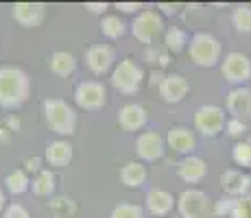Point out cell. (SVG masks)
<instances>
[{"label":"cell","instance_id":"obj_6","mask_svg":"<svg viewBox=\"0 0 251 218\" xmlns=\"http://www.w3.org/2000/svg\"><path fill=\"white\" fill-rule=\"evenodd\" d=\"M195 131H199L203 138H219L225 131V109L219 107V105H201L199 109L195 111Z\"/></svg>","mask_w":251,"mask_h":218},{"label":"cell","instance_id":"obj_22","mask_svg":"<svg viewBox=\"0 0 251 218\" xmlns=\"http://www.w3.org/2000/svg\"><path fill=\"white\" fill-rule=\"evenodd\" d=\"M48 68L57 76H70L76 70V57L68 50H55L48 57Z\"/></svg>","mask_w":251,"mask_h":218},{"label":"cell","instance_id":"obj_12","mask_svg":"<svg viewBox=\"0 0 251 218\" xmlns=\"http://www.w3.org/2000/svg\"><path fill=\"white\" fill-rule=\"evenodd\" d=\"M157 92H160L162 100H166V103H171V105H177V103H181V100H186V96L190 94V83H188V79L183 74H179V72H171V74L164 76Z\"/></svg>","mask_w":251,"mask_h":218},{"label":"cell","instance_id":"obj_18","mask_svg":"<svg viewBox=\"0 0 251 218\" xmlns=\"http://www.w3.org/2000/svg\"><path fill=\"white\" fill-rule=\"evenodd\" d=\"M72 157H75V146L68 140H52L46 144L44 151V162L50 168H66L70 166Z\"/></svg>","mask_w":251,"mask_h":218},{"label":"cell","instance_id":"obj_14","mask_svg":"<svg viewBox=\"0 0 251 218\" xmlns=\"http://www.w3.org/2000/svg\"><path fill=\"white\" fill-rule=\"evenodd\" d=\"M11 16L20 26L35 28L46 20V4L44 2H16L11 7Z\"/></svg>","mask_w":251,"mask_h":218},{"label":"cell","instance_id":"obj_30","mask_svg":"<svg viewBox=\"0 0 251 218\" xmlns=\"http://www.w3.org/2000/svg\"><path fill=\"white\" fill-rule=\"evenodd\" d=\"M109 218H144V207L138 203H118Z\"/></svg>","mask_w":251,"mask_h":218},{"label":"cell","instance_id":"obj_36","mask_svg":"<svg viewBox=\"0 0 251 218\" xmlns=\"http://www.w3.org/2000/svg\"><path fill=\"white\" fill-rule=\"evenodd\" d=\"M42 162H44V157H31V159H26V162H24V170L26 172H33V174H40L42 170H44V168H42Z\"/></svg>","mask_w":251,"mask_h":218},{"label":"cell","instance_id":"obj_40","mask_svg":"<svg viewBox=\"0 0 251 218\" xmlns=\"http://www.w3.org/2000/svg\"><path fill=\"white\" fill-rule=\"evenodd\" d=\"M164 76H166V74H164V72L162 70H151V74H149V81H147V83L149 85H153V87H160L162 85V81H164Z\"/></svg>","mask_w":251,"mask_h":218},{"label":"cell","instance_id":"obj_1","mask_svg":"<svg viewBox=\"0 0 251 218\" xmlns=\"http://www.w3.org/2000/svg\"><path fill=\"white\" fill-rule=\"evenodd\" d=\"M31 96V79L18 66H0V107L18 109Z\"/></svg>","mask_w":251,"mask_h":218},{"label":"cell","instance_id":"obj_43","mask_svg":"<svg viewBox=\"0 0 251 218\" xmlns=\"http://www.w3.org/2000/svg\"><path fill=\"white\" fill-rule=\"evenodd\" d=\"M4 207H7V198H4V192H2V190H0V216H2Z\"/></svg>","mask_w":251,"mask_h":218},{"label":"cell","instance_id":"obj_33","mask_svg":"<svg viewBox=\"0 0 251 218\" xmlns=\"http://www.w3.org/2000/svg\"><path fill=\"white\" fill-rule=\"evenodd\" d=\"M225 131H227V135H231V138H238V142H240L243 135L247 133V122H243L238 118H229L227 124H225Z\"/></svg>","mask_w":251,"mask_h":218},{"label":"cell","instance_id":"obj_8","mask_svg":"<svg viewBox=\"0 0 251 218\" xmlns=\"http://www.w3.org/2000/svg\"><path fill=\"white\" fill-rule=\"evenodd\" d=\"M177 212L181 218H210L212 201L203 190L188 188L177 196Z\"/></svg>","mask_w":251,"mask_h":218},{"label":"cell","instance_id":"obj_20","mask_svg":"<svg viewBox=\"0 0 251 218\" xmlns=\"http://www.w3.org/2000/svg\"><path fill=\"white\" fill-rule=\"evenodd\" d=\"M177 174L186 183H201L207 174V164L197 155H188L177 164Z\"/></svg>","mask_w":251,"mask_h":218},{"label":"cell","instance_id":"obj_24","mask_svg":"<svg viewBox=\"0 0 251 218\" xmlns=\"http://www.w3.org/2000/svg\"><path fill=\"white\" fill-rule=\"evenodd\" d=\"M144 61L153 70H162L173 61V55L164 44H153V46H147V50H144Z\"/></svg>","mask_w":251,"mask_h":218},{"label":"cell","instance_id":"obj_29","mask_svg":"<svg viewBox=\"0 0 251 218\" xmlns=\"http://www.w3.org/2000/svg\"><path fill=\"white\" fill-rule=\"evenodd\" d=\"M231 24H234V28L238 33L249 35L251 33V7H247V4L234 7V11H231Z\"/></svg>","mask_w":251,"mask_h":218},{"label":"cell","instance_id":"obj_42","mask_svg":"<svg viewBox=\"0 0 251 218\" xmlns=\"http://www.w3.org/2000/svg\"><path fill=\"white\" fill-rule=\"evenodd\" d=\"M7 124H9V129H11V131H16L18 127H20V120H18V118H13V116H11V118L7 120Z\"/></svg>","mask_w":251,"mask_h":218},{"label":"cell","instance_id":"obj_28","mask_svg":"<svg viewBox=\"0 0 251 218\" xmlns=\"http://www.w3.org/2000/svg\"><path fill=\"white\" fill-rule=\"evenodd\" d=\"M231 159L243 170H251V140H240L231 146Z\"/></svg>","mask_w":251,"mask_h":218},{"label":"cell","instance_id":"obj_23","mask_svg":"<svg viewBox=\"0 0 251 218\" xmlns=\"http://www.w3.org/2000/svg\"><path fill=\"white\" fill-rule=\"evenodd\" d=\"M162 40H164V46L171 50V55H179V52L188 50V44H190L188 33L181 26H168Z\"/></svg>","mask_w":251,"mask_h":218},{"label":"cell","instance_id":"obj_35","mask_svg":"<svg viewBox=\"0 0 251 218\" xmlns=\"http://www.w3.org/2000/svg\"><path fill=\"white\" fill-rule=\"evenodd\" d=\"M231 218H251V196H243L236 201Z\"/></svg>","mask_w":251,"mask_h":218},{"label":"cell","instance_id":"obj_26","mask_svg":"<svg viewBox=\"0 0 251 218\" xmlns=\"http://www.w3.org/2000/svg\"><path fill=\"white\" fill-rule=\"evenodd\" d=\"M55 188H57V177L46 168L31 179V190L37 196H50L55 192Z\"/></svg>","mask_w":251,"mask_h":218},{"label":"cell","instance_id":"obj_3","mask_svg":"<svg viewBox=\"0 0 251 218\" xmlns=\"http://www.w3.org/2000/svg\"><path fill=\"white\" fill-rule=\"evenodd\" d=\"M44 120L57 135H72L76 131V111L61 98L44 100Z\"/></svg>","mask_w":251,"mask_h":218},{"label":"cell","instance_id":"obj_41","mask_svg":"<svg viewBox=\"0 0 251 218\" xmlns=\"http://www.w3.org/2000/svg\"><path fill=\"white\" fill-rule=\"evenodd\" d=\"M11 133H13V131L9 127H0V144H9V142H11Z\"/></svg>","mask_w":251,"mask_h":218},{"label":"cell","instance_id":"obj_17","mask_svg":"<svg viewBox=\"0 0 251 218\" xmlns=\"http://www.w3.org/2000/svg\"><path fill=\"white\" fill-rule=\"evenodd\" d=\"M227 111L231 114V118L249 122L251 120V90L249 87H231L227 94Z\"/></svg>","mask_w":251,"mask_h":218},{"label":"cell","instance_id":"obj_37","mask_svg":"<svg viewBox=\"0 0 251 218\" xmlns=\"http://www.w3.org/2000/svg\"><path fill=\"white\" fill-rule=\"evenodd\" d=\"M155 9L160 13H166V16H175V13H179V9H181V4H177V2H157L155 4Z\"/></svg>","mask_w":251,"mask_h":218},{"label":"cell","instance_id":"obj_39","mask_svg":"<svg viewBox=\"0 0 251 218\" xmlns=\"http://www.w3.org/2000/svg\"><path fill=\"white\" fill-rule=\"evenodd\" d=\"M116 9H120L123 13H140V11H144V7L140 2H118L116 4Z\"/></svg>","mask_w":251,"mask_h":218},{"label":"cell","instance_id":"obj_10","mask_svg":"<svg viewBox=\"0 0 251 218\" xmlns=\"http://www.w3.org/2000/svg\"><path fill=\"white\" fill-rule=\"evenodd\" d=\"M166 138L157 131H142L136 138V155L140 162H157L166 153Z\"/></svg>","mask_w":251,"mask_h":218},{"label":"cell","instance_id":"obj_21","mask_svg":"<svg viewBox=\"0 0 251 218\" xmlns=\"http://www.w3.org/2000/svg\"><path fill=\"white\" fill-rule=\"evenodd\" d=\"M118 177H120V181H123L127 188L136 190V188H142L144 183H147L149 170H147V166H144V162L133 159V162H127L123 168H120Z\"/></svg>","mask_w":251,"mask_h":218},{"label":"cell","instance_id":"obj_9","mask_svg":"<svg viewBox=\"0 0 251 218\" xmlns=\"http://www.w3.org/2000/svg\"><path fill=\"white\" fill-rule=\"evenodd\" d=\"M75 103L83 111H100L107 105V87L100 81H81L75 87Z\"/></svg>","mask_w":251,"mask_h":218},{"label":"cell","instance_id":"obj_31","mask_svg":"<svg viewBox=\"0 0 251 218\" xmlns=\"http://www.w3.org/2000/svg\"><path fill=\"white\" fill-rule=\"evenodd\" d=\"M48 207H50L55 214H59V216H70V214H75V212H76L75 201H72V198H68V196L52 198V201L48 203Z\"/></svg>","mask_w":251,"mask_h":218},{"label":"cell","instance_id":"obj_38","mask_svg":"<svg viewBox=\"0 0 251 218\" xmlns=\"http://www.w3.org/2000/svg\"><path fill=\"white\" fill-rule=\"evenodd\" d=\"M85 9H88L90 13H94V16H103V18H105V13H107L109 4H107V2H88V4H85Z\"/></svg>","mask_w":251,"mask_h":218},{"label":"cell","instance_id":"obj_19","mask_svg":"<svg viewBox=\"0 0 251 218\" xmlns=\"http://www.w3.org/2000/svg\"><path fill=\"white\" fill-rule=\"evenodd\" d=\"M147 210L151 216L164 218L173 212V207H177V198L171 194L168 190H162V188H153L147 194Z\"/></svg>","mask_w":251,"mask_h":218},{"label":"cell","instance_id":"obj_15","mask_svg":"<svg viewBox=\"0 0 251 218\" xmlns=\"http://www.w3.org/2000/svg\"><path fill=\"white\" fill-rule=\"evenodd\" d=\"M166 146L173 153H179L183 157L192 155V151L197 148V135L195 131H190V127H183V124H175V127L168 129L166 133Z\"/></svg>","mask_w":251,"mask_h":218},{"label":"cell","instance_id":"obj_34","mask_svg":"<svg viewBox=\"0 0 251 218\" xmlns=\"http://www.w3.org/2000/svg\"><path fill=\"white\" fill-rule=\"evenodd\" d=\"M2 218H31V214L22 203H9L2 212Z\"/></svg>","mask_w":251,"mask_h":218},{"label":"cell","instance_id":"obj_16","mask_svg":"<svg viewBox=\"0 0 251 218\" xmlns=\"http://www.w3.org/2000/svg\"><path fill=\"white\" fill-rule=\"evenodd\" d=\"M149 122V111L140 103H127L118 109V124L123 131H142Z\"/></svg>","mask_w":251,"mask_h":218},{"label":"cell","instance_id":"obj_7","mask_svg":"<svg viewBox=\"0 0 251 218\" xmlns=\"http://www.w3.org/2000/svg\"><path fill=\"white\" fill-rule=\"evenodd\" d=\"M221 74L234 87H245L247 81H251V57H247L240 50H231L221 61Z\"/></svg>","mask_w":251,"mask_h":218},{"label":"cell","instance_id":"obj_25","mask_svg":"<svg viewBox=\"0 0 251 218\" xmlns=\"http://www.w3.org/2000/svg\"><path fill=\"white\" fill-rule=\"evenodd\" d=\"M4 188L13 196H20L31 188V177H28V172L24 168H16V170H11L4 177Z\"/></svg>","mask_w":251,"mask_h":218},{"label":"cell","instance_id":"obj_27","mask_svg":"<svg viewBox=\"0 0 251 218\" xmlns=\"http://www.w3.org/2000/svg\"><path fill=\"white\" fill-rule=\"evenodd\" d=\"M100 33H103V37H107V40H120V37L127 33V24L120 16H114V13H109V16H105L103 20H100Z\"/></svg>","mask_w":251,"mask_h":218},{"label":"cell","instance_id":"obj_11","mask_svg":"<svg viewBox=\"0 0 251 218\" xmlns=\"http://www.w3.org/2000/svg\"><path fill=\"white\" fill-rule=\"evenodd\" d=\"M85 66L92 74L96 76H103L107 74L109 70H114L116 66V52L109 44H94L85 50V57H83Z\"/></svg>","mask_w":251,"mask_h":218},{"label":"cell","instance_id":"obj_4","mask_svg":"<svg viewBox=\"0 0 251 218\" xmlns=\"http://www.w3.org/2000/svg\"><path fill=\"white\" fill-rule=\"evenodd\" d=\"M109 81H112V87L116 92H120L125 96H131L136 92H140V87L144 83V70L138 66L136 59L125 57V59H120L114 66Z\"/></svg>","mask_w":251,"mask_h":218},{"label":"cell","instance_id":"obj_5","mask_svg":"<svg viewBox=\"0 0 251 218\" xmlns=\"http://www.w3.org/2000/svg\"><path fill=\"white\" fill-rule=\"evenodd\" d=\"M164 33H166V24L155 7L140 11L136 20L131 22V35L144 46H153L160 37H164Z\"/></svg>","mask_w":251,"mask_h":218},{"label":"cell","instance_id":"obj_13","mask_svg":"<svg viewBox=\"0 0 251 218\" xmlns=\"http://www.w3.org/2000/svg\"><path fill=\"white\" fill-rule=\"evenodd\" d=\"M219 183H221L223 194L231 196V198H243V196H247V192L251 190V177L245 174L243 170H238V168L223 170L221 172Z\"/></svg>","mask_w":251,"mask_h":218},{"label":"cell","instance_id":"obj_2","mask_svg":"<svg viewBox=\"0 0 251 218\" xmlns=\"http://www.w3.org/2000/svg\"><path fill=\"white\" fill-rule=\"evenodd\" d=\"M188 57L195 66L199 68H214L219 66L221 57H223V46L216 40L212 33L199 31L190 37V44H188Z\"/></svg>","mask_w":251,"mask_h":218},{"label":"cell","instance_id":"obj_32","mask_svg":"<svg viewBox=\"0 0 251 218\" xmlns=\"http://www.w3.org/2000/svg\"><path fill=\"white\" fill-rule=\"evenodd\" d=\"M236 201L238 198H231V196H221L219 201H216L214 205V214L216 216H225V218H231V214H234V207H236Z\"/></svg>","mask_w":251,"mask_h":218}]
</instances>
